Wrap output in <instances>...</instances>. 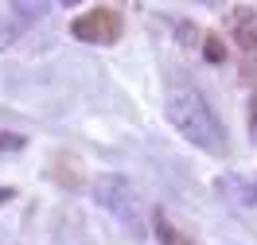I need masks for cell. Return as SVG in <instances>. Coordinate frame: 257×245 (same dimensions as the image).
<instances>
[{
  "instance_id": "obj_1",
  "label": "cell",
  "mask_w": 257,
  "mask_h": 245,
  "mask_svg": "<svg viewBox=\"0 0 257 245\" xmlns=\"http://www.w3.org/2000/svg\"><path fill=\"white\" fill-rule=\"evenodd\" d=\"M168 121L176 125L179 136H187L207 156L222 160L226 152H230V136H226L222 121H218V113L210 109V101L199 90H172L168 94Z\"/></svg>"
},
{
  "instance_id": "obj_2",
  "label": "cell",
  "mask_w": 257,
  "mask_h": 245,
  "mask_svg": "<svg viewBox=\"0 0 257 245\" xmlns=\"http://www.w3.org/2000/svg\"><path fill=\"white\" fill-rule=\"evenodd\" d=\"M94 198L113 218H121L133 233H141V198H137V191H133V183L125 175H101L94 183Z\"/></svg>"
},
{
  "instance_id": "obj_3",
  "label": "cell",
  "mask_w": 257,
  "mask_h": 245,
  "mask_svg": "<svg viewBox=\"0 0 257 245\" xmlns=\"http://www.w3.org/2000/svg\"><path fill=\"white\" fill-rule=\"evenodd\" d=\"M121 28H125V20L117 8H90V12H82L78 20H70V35L82 39V43H113V39H121Z\"/></svg>"
},
{
  "instance_id": "obj_4",
  "label": "cell",
  "mask_w": 257,
  "mask_h": 245,
  "mask_svg": "<svg viewBox=\"0 0 257 245\" xmlns=\"http://www.w3.org/2000/svg\"><path fill=\"white\" fill-rule=\"evenodd\" d=\"M47 12V4H12L8 12H4V20H0V51L8 47L16 35H24L28 28H32L35 20Z\"/></svg>"
},
{
  "instance_id": "obj_5",
  "label": "cell",
  "mask_w": 257,
  "mask_h": 245,
  "mask_svg": "<svg viewBox=\"0 0 257 245\" xmlns=\"http://www.w3.org/2000/svg\"><path fill=\"white\" fill-rule=\"evenodd\" d=\"M226 28H230V35H234V43H238L245 55H253L257 51V8H234L230 12V20H226Z\"/></svg>"
},
{
  "instance_id": "obj_6",
  "label": "cell",
  "mask_w": 257,
  "mask_h": 245,
  "mask_svg": "<svg viewBox=\"0 0 257 245\" xmlns=\"http://www.w3.org/2000/svg\"><path fill=\"white\" fill-rule=\"evenodd\" d=\"M203 55H207V63H226V43L214 32H207L203 35Z\"/></svg>"
},
{
  "instance_id": "obj_7",
  "label": "cell",
  "mask_w": 257,
  "mask_h": 245,
  "mask_svg": "<svg viewBox=\"0 0 257 245\" xmlns=\"http://www.w3.org/2000/svg\"><path fill=\"white\" fill-rule=\"evenodd\" d=\"M156 233H160V245H183V237H179L176 229L168 226V218H164V210H156Z\"/></svg>"
},
{
  "instance_id": "obj_8",
  "label": "cell",
  "mask_w": 257,
  "mask_h": 245,
  "mask_svg": "<svg viewBox=\"0 0 257 245\" xmlns=\"http://www.w3.org/2000/svg\"><path fill=\"white\" fill-rule=\"evenodd\" d=\"M176 35L183 39V43H187V47H203V35L195 32V28L187 24V20H176Z\"/></svg>"
},
{
  "instance_id": "obj_9",
  "label": "cell",
  "mask_w": 257,
  "mask_h": 245,
  "mask_svg": "<svg viewBox=\"0 0 257 245\" xmlns=\"http://www.w3.org/2000/svg\"><path fill=\"white\" fill-rule=\"evenodd\" d=\"M24 136H16V132H0V156H12V152H24Z\"/></svg>"
},
{
  "instance_id": "obj_10",
  "label": "cell",
  "mask_w": 257,
  "mask_h": 245,
  "mask_svg": "<svg viewBox=\"0 0 257 245\" xmlns=\"http://www.w3.org/2000/svg\"><path fill=\"white\" fill-rule=\"evenodd\" d=\"M238 74H241V82H249V86H257V51H253V55H245V59H241Z\"/></svg>"
},
{
  "instance_id": "obj_11",
  "label": "cell",
  "mask_w": 257,
  "mask_h": 245,
  "mask_svg": "<svg viewBox=\"0 0 257 245\" xmlns=\"http://www.w3.org/2000/svg\"><path fill=\"white\" fill-rule=\"evenodd\" d=\"M249 140L257 144V90L249 94Z\"/></svg>"
},
{
  "instance_id": "obj_12",
  "label": "cell",
  "mask_w": 257,
  "mask_h": 245,
  "mask_svg": "<svg viewBox=\"0 0 257 245\" xmlns=\"http://www.w3.org/2000/svg\"><path fill=\"white\" fill-rule=\"evenodd\" d=\"M12 198H16V191H12V187H0V206H4V202H12Z\"/></svg>"
},
{
  "instance_id": "obj_13",
  "label": "cell",
  "mask_w": 257,
  "mask_h": 245,
  "mask_svg": "<svg viewBox=\"0 0 257 245\" xmlns=\"http://www.w3.org/2000/svg\"><path fill=\"white\" fill-rule=\"evenodd\" d=\"M245 202H249V206H257V183H253V191H245Z\"/></svg>"
},
{
  "instance_id": "obj_14",
  "label": "cell",
  "mask_w": 257,
  "mask_h": 245,
  "mask_svg": "<svg viewBox=\"0 0 257 245\" xmlns=\"http://www.w3.org/2000/svg\"><path fill=\"white\" fill-rule=\"evenodd\" d=\"M183 245H187V241H183Z\"/></svg>"
}]
</instances>
